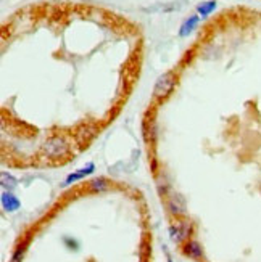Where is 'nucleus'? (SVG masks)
Instances as JSON below:
<instances>
[{
	"instance_id": "5",
	"label": "nucleus",
	"mask_w": 261,
	"mask_h": 262,
	"mask_svg": "<svg viewBox=\"0 0 261 262\" xmlns=\"http://www.w3.org/2000/svg\"><path fill=\"white\" fill-rule=\"evenodd\" d=\"M182 253H184V256H187L197 262H205L202 245L197 242V240H187V242L182 245Z\"/></svg>"
},
{
	"instance_id": "4",
	"label": "nucleus",
	"mask_w": 261,
	"mask_h": 262,
	"mask_svg": "<svg viewBox=\"0 0 261 262\" xmlns=\"http://www.w3.org/2000/svg\"><path fill=\"white\" fill-rule=\"evenodd\" d=\"M166 207H168V212L176 217V219H181V217H186L187 216V204H186V198L176 192H171L166 196Z\"/></svg>"
},
{
	"instance_id": "11",
	"label": "nucleus",
	"mask_w": 261,
	"mask_h": 262,
	"mask_svg": "<svg viewBox=\"0 0 261 262\" xmlns=\"http://www.w3.org/2000/svg\"><path fill=\"white\" fill-rule=\"evenodd\" d=\"M0 182H2V187L7 192H13L16 188V183H18V180L7 171H2V174H0Z\"/></svg>"
},
{
	"instance_id": "13",
	"label": "nucleus",
	"mask_w": 261,
	"mask_h": 262,
	"mask_svg": "<svg viewBox=\"0 0 261 262\" xmlns=\"http://www.w3.org/2000/svg\"><path fill=\"white\" fill-rule=\"evenodd\" d=\"M28 245H29V240L25 238L23 242H21V243L16 246L15 253L12 254V259H10L8 262H21V260H23V257H25V254H26V249H28Z\"/></svg>"
},
{
	"instance_id": "9",
	"label": "nucleus",
	"mask_w": 261,
	"mask_h": 262,
	"mask_svg": "<svg viewBox=\"0 0 261 262\" xmlns=\"http://www.w3.org/2000/svg\"><path fill=\"white\" fill-rule=\"evenodd\" d=\"M87 188H89L91 193H103L106 190H110V182L105 177H95L87 183Z\"/></svg>"
},
{
	"instance_id": "12",
	"label": "nucleus",
	"mask_w": 261,
	"mask_h": 262,
	"mask_svg": "<svg viewBox=\"0 0 261 262\" xmlns=\"http://www.w3.org/2000/svg\"><path fill=\"white\" fill-rule=\"evenodd\" d=\"M217 4H216V0H206V2H202L199 7H197V12L202 18H206V16H210L214 10H216Z\"/></svg>"
},
{
	"instance_id": "7",
	"label": "nucleus",
	"mask_w": 261,
	"mask_h": 262,
	"mask_svg": "<svg viewBox=\"0 0 261 262\" xmlns=\"http://www.w3.org/2000/svg\"><path fill=\"white\" fill-rule=\"evenodd\" d=\"M95 171V166L92 164V162H89L85 168H81V169H78L76 172H73V174H70V176L67 177V180H64V187L67 185H70V183H73V182H78V180H81V179H84L85 176H91V174Z\"/></svg>"
},
{
	"instance_id": "6",
	"label": "nucleus",
	"mask_w": 261,
	"mask_h": 262,
	"mask_svg": "<svg viewBox=\"0 0 261 262\" xmlns=\"http://www.w3.org/2000/svg\"><path fill=\"white\" fill-rule=\"evenodd\" d=\"M19 200L16 198V196L12 193V192H4L2 193V207L7 211V212H16L19 209Z\"/></svg>"
},
{
	"instance_id": "8",
	"label": "nucleus",
	"mask_w": 261,
	"mask_h": 262,
	"mask_svg": "<svg viewBox=\"0 0 261 262\" xmlns=\"http://www.w3.org/2000/svg\"><path fill=\"white\" fill-rule=\"evenodd\" d=\"M199 23H200V15H192V16H189L182 23V26L179 29V36L181 37H187L189 34H192L193 29L199 26Z\"/></svg>"
},
{
	"instance_id": "3",
	"label": "nucleus",
	"mask_w": 261,
	"mask_h": 262,
	"mask_svg": "<svg viewBox=\"0 0 261 262\" xmlns=\"http://www.w3.org/2000/svg\"><path fill=\"white\" fill-rule=\"evenodd\" d=\"M192 232H193V225L187 219H179L178 222L169 225V238L176 245H184L187 240H190Z\"/></svg>"
},
{
	"instance_id": "14",
	"label": "nucleus",
	"mask_w": 261,
	"mask_h": 262,
	"mask_svg": "<svg viewBox=\"0 0 261 262\" xmlns=\"http://www.w3.org/2000/svg\"><path fill=\"white\" fill-rule=\"evenodd\" d=\"M63 242L68 245V248H70V249H74V251H78V249H79V243L76 242V240L70 238V236H64V240H63Z\"/></svg>"
},
{
	"instance_id": "1",
	"label": "nucleus",
	"mask_w": 261,
	"mask_h": 262,
	"mask_svg": "<svg viewBox=\"0 0 261 262\" xmlns=\"http://www.w3.org/2000/svg\"><path fill=\"white\" fill-rule=\"evenodd\" d=\"M70 153V144L63 135L49 137L40 148V155L47 159H60Z\"/></svg>"
},
{
	"instance_id": "15",
	"label": "nucleus",
	"mask_w": 261,
	"mask_h": 262,
	"mask_svg": "<svg viewBox=\"0 0 261 262\" xmlns=\"http://www.w3.org/2000/svg\"><path fill=\"white\" fill-rule=\"evenodd\" d=\"M168 262H172V260H171V257H169V256H168Z\"/></svg>"
},
{
	"instance_id": "2",
	"label": "nucleus",
	"mask_w": 261,
	"mask_h": 262,
	"mask_svg": "<svg viewBox=\"0 0 261 262\" xmlns=\"http://www.w3.org/2000/svg\"><path fill=\"white\" fill-rule=\"evenodd\" d=\"M176 82H178V74H176V71H166V73H163L160 78L157 79V82H155L154 97L157 98V100H165V98L169 97L171 92L174 90V87H176Z\"/></svg>"
},
{
	"instance_id": "10",
	"label": "nucleus",
	"mask_w": 261,
	"mask_h": 262,
	"mask_svg": "<svg viewBox=\"0 0 261 262\" xmlns=\"http://www.w3.org/2000/svg\"><path fill=\"white\" fill-rule=\"evenodd\" d=\"M157 188H158V193H160L161 198H166V196L172 192L171 190V183H169L168 177L163 172L157 176Z\"/></svg>"
}]
</instances>
